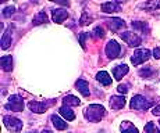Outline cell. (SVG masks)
Masks as SVG:
<instances>
[{"mask_svg":"<svg viewBox=\"0 0 160 133\" xmlns=\"http://www.w3.org/2000/svg\"><path fill=\"white\" fill-rule=\"evenodd\" d=\"M104 115H106V110L100 104H91L84 110V116L89 122H100Z\"/></svg>","mask_w":160,"mask_h":133,"instance_id":"6da1fadb","label":"cell"},{"mask_svg":"<svg viewBox=\"0 0 160 133\" xmlns=\"http://www.w3.org/2000/svg\"><path fill=\"white\" fill-rule=\"evenodd\" d=\"M131 110H137V111H145L148 108L152 107V101L145 98L143 96L137 94L131 98V103H130Z\"/></svg>","mask_w":160,"mask_h":133,"instance_id":"7a4b0ae2","label":"cell"},{"mask_svg":"<svg viewBox=\"0 0 160 133\" xmlns=\"http://www.w3.org/2000/svg\"><path fill=\"white\" fill-rule=\"evenodd\" d=\"M3 122H4V126L11 133H20L21 129H22V126H24L22 121L15 118V116H11V115H4L3 116Z\"/></svg>","mask_w":160,"mask_h":133,"instance_id":"3957f363","label":"cell"},{"mask_svg":"<svg viewBox=\"0 0 160 133\" xmlns=\"http://www.w3.org/2000/svg\"><path fill=\"white\" fill-rule=\"evenodd\" d=\"M6 110L14 111V112H21L24 110V100L21 96L18 94H13L8 97V103L6 104Z\"/></svg>","mask_w":160,"mask_h":133,"instance_id":"277c9868","label":"cell"},{"mask_svg":"<svg viewBox=\"0 0 160 133\" xmlns=\"http://www.w3.org/2000/svg\"><path fill=\"white\" fill-rule=\"evenodd\" d=\"M120 36H121V39L124 40L125 43H127L130 47H138V46L142 43V39H141V36L138 35V33L135 32H122L120 33Z\"/></svg>","mask_w":160,"mask_h":133,"instance_id":"5b68a950","label":"cell"},{"mask_svg":"<svg viewBox=\"0 0 160 133\" xmlns=\"http://www.w3.org/2000/svg\"><path fill=\"white\" fill-rule=\"evenodd\" d=\"M150 58V51L148 49H138L137 51H134L131 57V63L134 65H141L142 63H145Z\"/></svg>","mask_w":160,"mask_h":133,"instance_id":"8992f818","label":"cell"},{"mask_svg":"<svg viewBox=\"0 0 160 133\" xmlns=\"http://www.w3.org/2000/svg\"><path fill=\"white\" fill-rule=\"evenodd\" d=\"M52 106V101H36V100H32L28 103V107L32 112L35 114H42L48 110L49 107Z\"/></svg>","mask_w":160,"mask_h":133,"instance_id":"52a82bcc","label":"cell"},{"mask_svg":"<svg viewBox=\"0 0 160 133\" xmlns=\"http://www.w3.org/2000/svg\"><path fill=\"white\" fill-rule=\"evenodd\" d=\"M120 51H121V47L120 45L116 42V40H109L106 45V54L110 60H114L120 55Z\"/></svg>","mask_w":160,"mask_h":133,"instance_id":"ba28073f","label":"cell"},{"mask_svg":"<svg viewBox=\"0 0 160 133\" xmlns=\"http://www.w3.org/2000/svg\"><path fill=\"white\" fill-rule=\"evenodd\" d=\"M52 18H53V21L56 24H61L68 18V13L64 8H56V10L52 11Z\"/></svg>","mask_w":160,"mask_h":133,"instance_id":"9c48e42d","label":"cell"},{"mask_svg":"<svg viewBox=\"0 0 160 133\" xmlns=\"http://www.w3.org/2000/svg\"><path fill=\"white\" fill-rule=\"evenodd\" d=\"M109 104L113 110H121L125 106V97L124 96H112L109 100Z\"/></svg>","mask_w":160,"mask_h":133,"instance_id":"30bf717a","label":"cell"},{"mask_svg":"<svg viewBox=\"0 0 160 133\" xmlns=\"http://www.w3.org/2000/svg\"><path fill=\"white\" fill-rule=\"evenodd\" d=\"M106 22H107V26H109L113 32H117V31L125 28V22H124V20H121V18H110V20L106 21Z\"/></svg>","mask_w":160,"mask_h":133,"instance_id":"8fae6325","label":"cell"},{"mask_svg":"<svg viewBox=\"0 0 160 133\" xmlns=\"http://www.w3.org/2000/svg\"><path fill=\"white\" fill-rule=\"evenodd\" d=\"M11 39H13V28L10 26L4 31V33H3V36H2V49L3 50H7V49L10 47Z\"/></svg>","mask_w":160,"mask_h":133,"instance_id":"7c38bea8","label":"cell"},{"mask_svg":"<svg viewBox=\"0 0 160 133\" xmlns=\"http://www.w3.org/2000/svg\"><path fill=\"white\" fill-rule=\"evenodd\" d=\"M75 88H77V90L84 97H88L89 94H91V90H89V85H88V82L87 80H84V79H78L75 82Z\"/></svg>","mask_w":160,"mask_h":133,"instance_id":"4fadbf2b","label":"cell"},{"mask_svg":"<svg viewBox=\"0 0 160 133\" xmlns=\"http://www.w3.org/2000/svg\"><path fill=\"white\" fill-rule=\"evenodd\" d=\"M120 2H107V3H102L100 8H102L103 13H116L120 10Z\"/></svg>","mask_w":160,"mask_h":133,"instance_id":"5bb4252c","label":"cell"},{"mask_svg":"<svg viewBox=\"0 0 160 133\" xmlns=\"http://www.w3.org/2000/svg\"><path fill=\"white\" fill-rule=\"evenodd\" d=\"M0 65L4 72H10L13 69V57L11 55H3L0 58Z\"/></svg>","mask_w":160,"mask_h":133,"instance_id":"9a60e30c","label":"cell"},{"mask_svg":"<svg viewBox=\"0 0 160 133\" xmlns=\"http://www.w3.org/2000/svg\"><path fill=\"white\" fill-rule=\"evenodd\" d=\"M128 74V67L125 64H120V65H116L114 69H113V75L117 80H120L122 76H125Z\"/></svg>","mask_w":160,"mask_h":133,"instance_id":"2e32d148","label":"cell"},{"mask_svg":"<svg viewBox=\"0 0 160 133\" xmlns=\"http://www.w3.org/2000/svg\"><path fill=\"white\" fill-rule=\"evenodd\" d=\"M141 8H145L148 11H159L160 10V0H152V2H146L139 4Z\"/></svg>","mask_w":160,"mask_h":133,"instance_id":"e0dca14e","label":"cell"},{"mask_svg":"<svg viewBox=\"0 0 160 133\" xmlns=\"http://www.w3.org/2000/svg\"><path fill=\"white\" fill-rule=\"evenodd\" d=\"M50 121L53 122L54 128L58 129V131H66L67 129V122H64V121L61 119L58 115H56V114H53V115L50 116Z\"/></svg>","mask_w":160,"mask_h":133,"instance_id":"ac0fdd59","label":"cell"},{"mask_svg":"<svg viewBox=\"0 0 160 133\" xmlns=\"http://www.w3.org/2000/svg\"><path fill=\"white\" fill-rule=\"evenodd\" d=\"M120 131H121V133H139L138 129L134 126V123H131L130 121H124V122H121V125H120Z\"/></svg>","mask_w":160,"mask_h":133,"instance_id":"d6986e66","label":"cell"},{"mask_svg":"<svg viewBox=\"0 0 160 133\" xmlns=\"http://www.w3.org/2000/svg\"><path fill=\"white\" fill-rule=\"evenodd\" d=\"M96 80L100 82L104 86L112 85V78H110V75L106 72V71H100V72H98L96 74Z\"/></svg>","mask_w":160,"mask_h":133,"instance_id":"ffe728a7","label":"cell"},{"mask_svg":"<svg viewBox=\"0 0 160 133\" xmlns=\"http://www.w3.org/2000/svg\"><path fill=\"white\" fill-rule=\"evenodd\" d=\"M58 111H60V115L63 116L64 119H67V121H74L75 119V114L72 112V110L68 106H63Z\"/></svg>","mask_w":160,"mask_h":133,"instance_id":"44dd1931","label":"cell"},{"mask_svg":"<svg viewBox=\"0 0 160 133\" xmlns=\"http://www.w3.org/2000/svg\"><path fill=\"white\" fill-rule=\"evenodd\" d=\"M156 72H158V71H155L150 65H149V67H145V68H142V69L138 71L139 76H142V78H146V79L153 78V76L156 75Z\"/></svg>","mask_w":160,"mask_h":133,"instance_id":"7402d4cb","label":"cell"},{"mask_svg":"<svg viewBox=\"0 0 160 133\" xmlns=\"http://www.w3.org/2000/svg\"><path fill=\"white\" fill-rule=\"evenodd\" d=\"M63 103H64V106H68V107L70 106H79V104H81V100L72 94H67L66 97L63 98Z\"/></svg>","mask_w":160,"mask_h":133,"instance_id":"603a6c76","label":"cell"},{"mask_svg":"<svg viewBox=\"0 0 160 133\" xmlns=\"http://www.w3.org/2000/svg\"><path fill=\"white\" fill-rule=\"evenodd\" d=\"M45 22H48V15H46L45 11H39L32 20L33 25H41V24H45Z\"/></svg>","mask_w":160,"mask_h":133,"instance_id":"cb8c5ba5","label":"cell"},{"mask_svg":"<svg viewBox=\"0 0 160 133\" xmlns=\"http://www.w3.org/2000/svg\"><path fill=\"white\" fill-rule=\"evenodd\" d=\"M132 28L134 29H137V31H141V32H148L149 31V26H148V24H145V22H142V21H132Z\"/></svg>","mask_w":160,"mask_h":133,"instance_id":"d4e9b609","label":"cell"},{"mask_svg":"<svg viewBox=\"0 0 160 133\" xmlns=\"http://www.w3.org/2000/svg\"><path fill=\"white\" fill-rule=\"evenodd\" d=\"M143 133H160V129L153 122H148L143 129Z\"/></svg>","mask_w":160,"mask_h":133,"instance_id":"484cf974","label":"cell"},{"mask_svg":"<svg viewBox=\"0 0 160 133\" xmlns=\"http://www.w3.org/2000/svg\"><path fill=\"white\" fill-rule=\"evenodd\" d=\"M91 21H92V18L89 17V14L84 13L82 14V17H81V20H79V25L85 26V25H88V24H91Z\"/></svg>","mask_w":160,"mask_h":133,"instance_id":"4316f807","label":"cell"},{"mask_svg":"<svg viewBox=\"0 0 160 133\" xmlns=\"http://www.w3.org/2000/svg\"><path fill=\"white\" fill-rule=\"evenodd\" d=\"M14 11H15V8L13 7V6H8V7H6L4 10H3V17H4V18L10 17V15L14 14Z\"/></svg>","mask_w":160,"mask_h":133,"instance_id":"83f0119b","label":"cell"},{"mask_svg":"<svg viewBox=\"0 0 160 133\" xmlns=\"http://www.w3.org/2000/svg\"><path fill=\"white\" fill-rule=\"evenodd\" d=\"M93 33H95V36H96V38H103V36H104V31H103V28H100V26L95 28Z\"/></svg>","mask_w":160,"mask_h":133,"instance_id":"f1b7e54d","label":"cell"},{"mask_svg":"<svg viewBox=\"0 0 160 133\" xmlns=\"http://www.w3.org/2000/svg\"><path fill=\"white\" fill-rule=\"evenodd\" d=\"M117 90H118V93H121L122 96H124L128 92V85H120L118 88H117Z\"/></svg>","mask_w":160,"mask_h":133,"instance_id":"f546056e","label":"cell"},{"mask_svg":"<svg viewBox=\"0 0 160 133\" xmlns=\"http://www.w3.org/2000/svg\"><path fill=\"white\" fill-rule=\"evenodd\" d=\"M87 36H88L87 32H82L81 35H79V42H81V46H82L84 49H85V42H84V40H85V38H87Z\"/></svg>","mask_w":160,"mask_h":133,"instance_id":"4dcf8cb0","label":"cell"},{"mask_svg":"<svg viewBox=\"0 0 160 133\" xmlns=\"http://www.w3.org/2000/svg\"><path fill=\"white\" fill-rule=\"evenodd\" d=\"M153 57H155V58H160V49L159 47L153 49Z\"/></svg>","mask_w":160,"mask_h":133,"instance_id":"1f68e13d","label":"cell"},{"mask_svg":"<svg viewBox=\"0 0 160 133\" xmlns=\"http://www.w3.org/2000/svg\"><path fill=\"white\" fill-rule=\"evenodd\" d=\"M152 114H153V115H156V116H160V104H159L158 107H155V108H153Z\"/></svg>","mask_w":160,"mask_h":133,"instance_id":"d6a6232c","label":"cell"},{"mask_svg":"<svg viewBox=\"0 0 160 133\" xmlns=\"http://www.w3.org/2000/svg\"><path fill=\"white\" fill-rule=\"evenodd\" d=\"M42 133H53L52 131H48V129H43V131H42Z\"/></svg>","mask_w":160,"mask_h":133,"instance_id":"836d02e7","label":"cell"},{"mask_svg":"<svg viewBox=\"0 0 160 133\" xmlns=\"http://www.w3.org/2000/svg\"><path fill=\"white\" fill-rule=\"evenodd\" d=\"M28 133H32V132H28Z\"/></svg>","mask_w":160,"mask_h":133,"instance_id":"e575fe53","label":"cell"}]
</instances>
